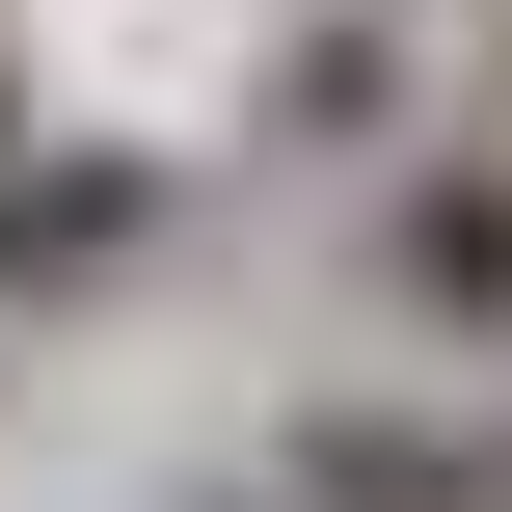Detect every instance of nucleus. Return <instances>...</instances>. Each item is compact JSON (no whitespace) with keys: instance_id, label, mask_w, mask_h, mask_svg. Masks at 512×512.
Instances as JSON below:
<instances>
[{"instance_id":"f257e3e1","label":"nucleus","mask_w":512,"mask_h":512,"mask_svg":"<svg viewBox=\"0 0 512 512\" xmlns=\"http://www.w3.org/2000/svg\"><path fill=\"white\" fill-rule=\"evenodd\" d=\"M405 297L432 324H512V162H432L405 189Z\"/></svg>"}]
</instances>
